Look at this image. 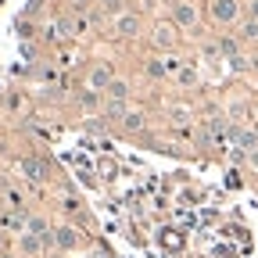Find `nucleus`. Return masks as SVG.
Listing matches in <instances>:
<instances>
[{
	"label": "nucleus",
	"mask_w": 258,
	"mask_h": 258,
	"mask_svg": "<svg viewBox=\"0 0 258 258\" xmlns=\"http://www.w3.org/2000/svg\"><path fill=\"white\" fill-rule=\"evenodd\" d=\"M137 29H140L137 15H118L115 18V36H137Z\"/></svg>",
	"instance_id": "39448f33"
},
{
	"label": "nucleus",
	"mask_w": 258,
	"mask_h": 258,
	"mask_svg": "<svg viewBox=\"0 0 258 258\" xmlns=\"http://www.w3.org/2000/svg\"><path fill=\"white\" fill-rule=\"evenodd\" d=\"M101 8H104V11H108V15H115V11H118V8H122V0H101Z\"/></svg>",
	"instance_id": "a211bd4d"
},
{
	"label": "nucleus",
	"mask_w": 258,
	"mask_h": 258,
	"mask_svg": "<svg viewBox=\"0 0 258 258\" xmlns=\"http://www.w3.org/2000/svg\"><path fill=\"white\" fill-rule=\"evenodd\" d=\"M179 79H183V83H194L198 76H194V69H179Z\"/></svg>",
	"instance_id": "6ab92c4d"
},
{
	"label": "nucleus",
	"mask_w": 258,
	"mask_h": 258,
	"mask_svg": "<svg viewBox=\"0 0 258 258\" xmlns=\"http://www.w3.org/2000/svg\"><path fill=\"white\" fill-rule=\"evenodd\" d=\"M15 32H18L22 40H32V25H29L25 18H22V22H15Z\"/></svg>",
	"instance_id": "2eb2a0df"
},
{
	"label": "nucleus",
	"mask_w": 258,
	"mask_h": 258,
	"mask_svg": "<svg viewBox=\"0 0 258 258\" xmlns=\"http://www.w3.org/2000/svg\"><path fill=\"white\" fill-rule=\"evenodd\" d=\"M111 83H115V76H111V64H93V69H90V76H86V90H97V93H104Z\"/></svg>",
	"instance_id": "f257e3e1"
},
{
	"label": "nucleus",
	"mask_w": 258,
	"mask_h": 258,
	"mask_svg": "<svg viewBox=\"0 0 258 258\" xmlns=\"http://www.w3.org/2000/svg\"><path fill=\"white\" fill-rule=\"evenodd\" d=\"M129 111H125V101H108L104 104V125L108 122H118V118H125Z\"/></svg>",
	"instance_id": "0eeeda50"
},
{
	"label": "nucleus",
	"mask_w": 258,
	"mask_h": 258,
	"mask_svg": "<svg viewBox=\"0 0 258 258\" xmlns=\"http://www.w3.org/2000/svg\"><path fill=\"white\" fill-rule=\"evenodd\" d=\"M104 93H108V101H125V97H129V86H125V79H115Z\"/></svg>",
	"instance_id": "9d476101"
},
{
	"label": "nucleus",
	"mask_w": 258,
	"mask_h": 258,
	"mask_svg": "<svg viewBox=\"0 0 258 258\" xmlns=\"http://www.w3.org/2000/svg\"><path fill=\"white\" fill-rule=\"evenodd\" d=\"M18 247H22L25 254H40V251H43V240H40V237H32V233H22Z\"/></svg>",
	"instance_id": "1a4fd4ad"
},
{
	"label": "nucleus",
	"mask_w": 258,
	"mask_h": 258,
	"mask_svg": "<svg viewBox=\"0 0 258 258\" xmlns=\"http://www.w3.org/2000/svg\"><path fill=\"white\" fill-rule=\"evenodd\" d=\"M79 104L83 108H97V104H101V93H97V90H83L79 93Z\"/></svg>",
	"instance_id": "f8f14e48"
},
{
	"label": "nucleus",
	"mask_w": 258,
	"mask_h": 258,
	"mask_svg": "<svg viewBox=\"0 0 258 258\" xmlns=\"http://www.w3.org/2000/svg\"><path fill=\"white\" fill-rule=\"evenodd\" d=\"M172 18H176V25L194 29V25H198V8H194V0H176V4H172Z\"/></svg>",
	"instance_id": "7ed1b4c3"
},
{
	"label": "nucleus",
	"mask_w": 258,
	"mask_h": 258,
	"mask_svg": "<svg viewBox=\"0 0 258 258\" xmlns=\"http://www.w3.org/2000/svg\"><path fill=\"white\" fill-rule=\"evenodd\" d=\"M90 4H93V0H72V8H76V11H86Z\"/></svg>",
	"instance_id": "aec40b11"
},
{
	"label": "nucleus",
	"mask_w": 258,
	"mask_h": 258,
	"mask_svg": "<svg viewBox=\"0 0 258 258\" xmlns=\"http://www.w3.org/2000/svg\"><path fill=\"white\" fill-rule=\"evenodd\" d=\"M240 36H244V40H258V22H251V18H247V22H244V29H240Z\"/></svg>",
	"instance_id": "4468645a"
},
{
	"label": "nucleus",
	"mask_w": 258,
	"mask_h": 258,
	"mask_svg": "<svg viewBox=\"0 0 258 258\" xmlns=\"http://www.w3.org/2000/svg\"><path fill=\"white\" fill-rule=\"evenodd\" d=\"M125 129H129V133H133V129H144V115L140 111H129L125 115Z\"/></svg>",
	"instance_id": "ddd939ff"
},
{
	"label": "nucleus",
	"mask_w": 258,
	"mask_h": 258,
	"mask_svg": "<svg viewBox=\"0 0 258 258\" xmlns=\"http://www.w3.org/2000/svg\"><path fill=\"white\" fill-rule=\"evenodd\" d=\"M147 76L161 79V76H165V64H161V61H151V64H147Z\"/></svg>",
	"instance_id": "dca6fc26"
},
{
	"label": "nucleus",
	"mask_w": 258,
	"mask_h": 258,
	"mask_svg": "<svg viewBox=\"0 0 258 258\" xmlns=\"http://www.w3.org/2000/svg\"><path fill=\"white\" fill-rule=\"evenodd\" d=\"M18 169H22L29 179H43V169H40L36 158H18Z\"/></svg>",
	"instance_id": "6e6552de"
},
{
	"label": "nucleus",
	"mask_w": 258,
	"mask_h": 258,
	"mask_svg": "<svg viewBox=\"0 0 258 258\" xmlns=\"http://www.w3.org/2000/svg\"><path fill=\"white\" fill-rule=\"evenodd\" d=\"M219 54L237 57V54H240V43H237V40H230V36H222V40H219Z\"/></svg>",
	"instance_id": "9b49d317"
},
{
	"label": "nucleus",
	"mask_w": 258,
	"mask_h": 258,
	"mask_svg": "<svg viewBox=\"0 0 258 258\" xmlns=\"http://www.w3.org/2000/svg\"><path fill=\"white\" fill-rule=\"evenodd\" d=\"M247 18H251V22H258V0H251V11H247Z\"/></svg>",
	"instance_id": "4be33fe9"
},
{
	"label": "nucleus",
	"mask_w": 258,
	"mask_h": 258,
	"mask_svg": "<svg viewBox=\"0 0 258 258\" xmlns=\"http://www.w3.org/2000/svg\"><path fill=\"white\" fill-rule=\"evenodd\" d=\"M237 15H240V4H237V0H212V18H215L219 25L237 22Z\"/></svg>",
	"instance_id": "f03ea898"
},
{
	"label": "nucleus",
	"mask_w": 258,
	"mask_h": 258,
	"mask_svg": "<svg viewBox=\"0 0 258 258\" xmlns=\"http://www.w3.org/2000/svg\"><path fill=\"white\" fill-rule=\"evenodd\" d=\"M247 165H251V169H258V147H254V151L247 154Z\"/></svg>",
	"instance_id": "412c9836"
},
{
	"label": "nucleus",
	"mask_w": 258,
	"mask_h": 258,
	"mask_svg": "<svg viewBox=\"0 0 258 258\" xmlns=\"http://www.w3.org/2000/svg\"><path fill=\"white\" fill-rule=\"evenodd\" d=\"M0 247H4V233H0Z\"/></svg>",
	"instance_id": "5701e85b"
},
{
	"label": "nucleus",
	"mask_w": 258,
	"mask_h": 258,
	"mask_svg": "<svg viewBox=\"0 0 258 258\" xmlns=\"http://www.w3.org/2000/svg\"><path fill=\"white\" fill-rule=\"evenodd\" d=\"M151 43H154V47H165V50H169V47H176V29H172L169 22H158V25H154Z\"/></svg>",
	"instance_id": "20e7f679"
},
{
	"label": "nucleus",
	"mask_w": 258,
	"mask_h": 258,
	"mask_svg": "<svg viewBox=\"0 0 258 258\" xmlns=\"http://www.w3.org/2000/svg\"><path fill=\"white\" fill-rule=\"evenodd\" d=\"M230 69H233V72H244V69H247V57H244V54L230 57Z\"/></svg>",
	"instance_id": "f3484780"
},
{
	"label": "nucleus",
	"mask_w": 258,
	"mask_h": 258,
	"mask_svg": "<svg viewBox=\"0 0 258 258\" xmlns=\"http://www.w3.org/2000/svg\"><path fill=\"white\" fill-rule=\"evenodd\" d=\"M54 240H57V247H61V251H69V247H76L83 237L72 230V226H61V230H54Z\"/></svg>",
	"instance_id": "423d86ee"
}]
</instances>
